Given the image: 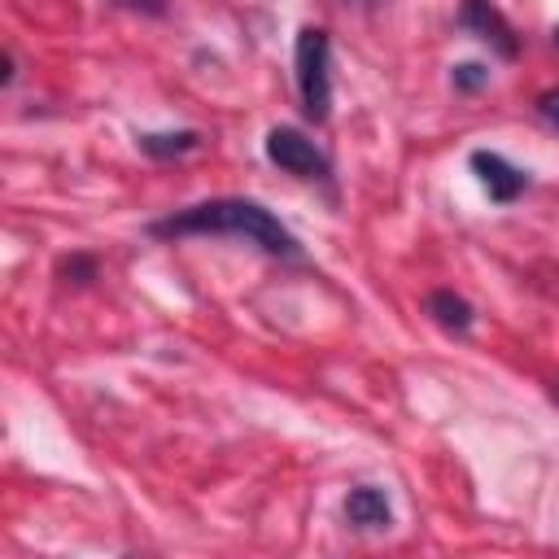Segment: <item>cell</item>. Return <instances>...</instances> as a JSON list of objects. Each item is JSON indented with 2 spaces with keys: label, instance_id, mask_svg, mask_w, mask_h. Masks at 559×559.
<instances>
[{
  "label": "cell",
  "instance_id": "cell-9",
  "mask_svg": "<svg viewBox=\"0 0 559 559\" xmlns=\"http://www.w3.org/2000/svg\"><path fill=\"white\" fill-rule=\"evenodd\" d=\"M96 271H100V266H96L92 253H70V258L57 262V280H61V284H92Z\"/></svg>",
  "mask_w": 559,
  "mask_h": 559
},
{
  "label": "cell",
  "instance_id": "cell-12",
  "mask_svg": "<svg viewBox=\"0 0 559 559\" xmlns=\"http://www.w3.org/2000/svg\"><path fill=\"white\" fill-rule=\"evenodd\" d=\"M114 4H122L131 13H144V17H162L166 13V0H114Z\"/></svg>",
  "mask_w": 559,
  "mask_h": 559
},
{
  "label": "cell",
  "instance_id": "cell-14",
  "mask_svg": "<svg viewBox=\"0 0 559 559\" xmlns=\"http://www.w3.org/2000/svg\"><path fill=\"white\" fill-rule=\"evenodd\" d=\"M550 397H555V402H559V380H555V389H550Z\"/></svg>",
  "mask_w": 559,
  "mask_h": 559
},
{
  "label": "cell",
  "instance_id": "cell-3",
  "mask_svg": "<svg viewBox=\"0 0 559 559\" xmlns=\"http://www.w3.org/2000/svg\"><path fill=\"white\" fill-rule=\"evenodd\" d=\"M262 153L271 166H280L284 175L301 179V183H323L332 188V157L297 127H271L262 140Z\"/></svg>",
  "mask_w": 559,
  "mask_h": 559
},
{
  "label": "cell",
  "instance_id": "cell-13",
  "mask_svg": "<svg viewBox=\"0 0 559 559\" xmlns=\"http://www.w3.org/2000/svg\"><path fill=\"white\" fill-rule=\"evenodd\" d=\"M345 9H376V4H384V0H341Z\"/></svg>",
  "mask_w": 559,
  "mask_h": 559
},
{
  "label": "cell",
  "instance_id": "cell-15",
  "mask_svg": "<svg viewBox=\"0 0 559 559\" xmlns=\"http://www.w3.org/2000/svg\"><path fill=\"white\" fill-rule=\"evenodd\" d=\"M555 48H559V26H555Z\"/></svg>",
  "mask_w": 559,
  "mask_h": 559
},
{
  "label": "cell",
  "instance_id": "cell-11",
  "mask_svg": "<svg viewBox=\"0 0 559 559\" xmlns=\"http://www.w3.org/2000/svg\"><path fill=\"white\" fill-rule=\"evenodd\" d=\"M537 114H542V122H550L559 131V87H550V92L537 96Z\"/></svg>",
  "mask_w": 559,
  "mask_h": 559
},
{
  "label": "cell",
  "instance_id": "cell-1",
  "mask_svg": "<svg viewBox=\"0 0 559 559\" xmlns=\"http://www.w3.org/2000/svg\"><path fill=\"white\" fill-rule=\"evenodd\" d=\"M153 240H188V236H231L245 240L253 249H262L266 258L280 262H301V240L262 205L249 197H214V201H197L188 210H175L166 218H153L144 227Z\"/></svg>",
  "mask_w": 559,
  "mask_h": 559
},
{
  "label": "cell",
  "instance_id": "cell-8",
  "mask_svg": "<svg viewBox=\"0 0 559 559\" xmlns=\"http://www.w3.org/2000/svg\"><path fill=\"white\" fill-rule=\"evenodd\" d=\"M135 148L153 162H170V157H183L192 148H201V131L192 127H179V131H140L135 135Z\"/></svg>",
  "mask_w": 559,
  "mask_h": 559
},
{
  "label": "cell",
  "instance_id": "cell-7",
  "mask_svg": "<svg viewBox=\"0 0 559 559\" xmlns=\"http://www.w3.org/2000/svg\"><path fill=\"white\" fill-rule=\"evenodd\" d=\"M424 314H428L437 328L454 332V336H463V332L476 323V310H472V301H467V297H459L454 288H432V293L424 297Z\"/></svg>",
  "mask_w": 559,
  "mask_h": 559
},
{
  "label": "cell",
  "instance_id": "cell-6",
  "mask_svg": "<svg viewBox=\"0 0 559 559\" xmlns=\"http://www.w3.org/2000/svg\"><path fill=\"white\" fill-rule=\"evenodd\" d=\"M345 524L358 528V533H380L393 524V507H389V493L376 489V485H354L345 493Z\"/></svg>",
  "mask_w": 559,
  "mask_h": 559
},
{
  "label": "cell",
  "instance_id": "cell-5",
  "mask_svg": "<svg viewBox=\"0 0 559 559\" xmlns=\"http://www.w3.org/2000/svg\"><path fill=\"white\" fill-rule=\"evenodd\" d=\"M467 166H472V175L480 179V188L489 192L493 205H511V201H520L528 192V170H520L515 162H507L493 148H472Z\"/></svg>",
  "mask_w": 559,
  "mask_h": 559
},
{
  "label": "cell",
  "instance_id": "cell-2",
  "mask_svg": "<svg viewBox=\"0 0 559 559\" xmlns=\"http://www.w3.org/2000/svg\"><path fill=\"white\" fill-rule=\"evenodd\" d=\"M293 79H297V100L301 118L323 127L332 114V39L323 26H301L293 44Z\"/></svg>",
  "mask_w": 559,
  "mask_h": 559
},
{
  "label": "cell",
  "instance_id": "cell-10",
  "mask_svg": "<svg viewBox=\"0 0 559 559\" xmlns=\"http://www.w3.org/2000/svg\"><path fill=\"white\" fill-rule=\"evenodd\" d=\"M489 83V66H480V61H459V66H450V87L454 92H480Z\"/></svg>",
  "mask_w": 559,
  "mask_h": 559
},
{
  "label": "cell",
  "instance_id": "cell-4",
  "mask_svg": "<svg viewBox=\"0 0 559 559\" xmlns=\"http://www.w3.org/2000/svg\"><path fill=\"white\" fill-rule=\"evenodd\" d=\"M459 31L480 39L498 61H515L520 57V35L515 26L507 22V13L493 4V0H459Z\"/></svg>",
  "mask_w": 559,
  "mask_h": 559
}]
</instances>
